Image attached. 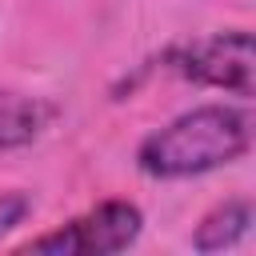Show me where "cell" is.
I'll use <instances>...</instances> for the list:
<instances>
[{"label": "cell", "instance_id": "cell-1", "mask_svg": "<svg viewBox=\"0 0 256 256\" xmlns=\"http://www.w3.org/2000/svg\"><path fill=\"white\" fill-rule=\"evenodd\" d=\"M252 148V116L236 104H200L148 132L136 148V168L152 180H192L236 164Z\"/></svg>", "mask_w": 256, "mask_h": 256}, {"label": "cell", "instance_id": "cell-2", "mask_svg": "<svg viewBox=\"0 0 256 256\" xmlns=\"http://www.w3.org/2000/svg\"><path fill=\"white\" fill-rule=\"evenodd\" d=\"M168 68L200 88H220L240 100H252V68H256L252 32L228 28V32H212V36L176 44L168 52Z\"/></svg>", "mask_w": 256, "mask_h": 256}, {"label": "cell", "instance_id": "cell-3", "mask_svg": "<svg viewBox=\"0 0 256 256\" xmlns=\"http://www.w3.org/2000/svg\"><path fill=\"white\" fill-rule=\"evenodd\" d=\"M140 232H144V212L132 200H100L96 208L28 240L24 248L48 252V256H112V252L132 248Z\"/></svg>", "mask_w": 256, "mask_h": 256}, {"label": "cell", "instance_id": "cell-4", "mask_svg": "<svg viewBox=\"0 0 256 256\" xmlns=\"http://www.w3.org/2000/svg\"><path fill=\"white\" fill-rule=\"evenodd\" d=\"M56 108L40 96L16 92V88H0V156L4 152H20L32 140L44 136V128L52 124Z\"/></svg>", "mask_w": 256, "mask_h": 256}, {"label": "cell", "instance_id": "cell-5", "mask_svg": "<svg viewBox=\"0 0 256 256\" xmlns=\"http://www.w3.org/2000/svg\"><path fill=\"white\" fill-rule=\"evenodd\" d=\"M252 216H256V212H252V200H248V196H232V200L216 204V208L196 224L192 248H196V252H228V248H236V244L248 236Z\"/></svg>", "mask_w": 256, "mask_h": 256}, {"label": "cell", "instance_id": "cell-6", "mask_svg": "<svg viewBox=\"0 0 256 256\" xmlns=\"http://www.w3.org/2000/svg\"><path fill=\"white\" fill-rule=\"evenodd\" d=\"M28 216H32V196L28 192H0V240L12 228H20Z\"/></svg>", "mask_w": 256, "mask_h": 256}]
</instances>
